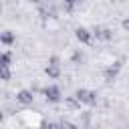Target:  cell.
Segmentation results:
<instances>
[{
    "mask_svg": "<svg viewBox=\"0 0 129 129\" xmlns=\"http://www.w3.org/2000/svg\"><path fill=\"white\" fill-rule=\"evenodd\" d=\"M75 36H77L83 44H89V42H91V32H89L87 28H83V26H79V28L75 30Z\"/></svg>",
    "mask_w": 129,
    "mask_h": 129,
    "instance_id": "4",
    "label": "cell"
},
{
    "mask_svg": "<svg viewBox=\"0 0 129 129\" xmlns=\"http://www.w3.org/2000/svg\"><path fill=\"white\" fill-rule=\"evenodd\" d=\"M0 75H2V81H10V69L8 67H0Z\"/></svg>",
    "mask_w": 129,
    "mask_h": 129,
    "instance_id": "10",
    "label": "cell"
},
{
    "mask_svg": "<svg viewBox=\"0 0 129 129\" xmlns=\"http://www.w3.org/2000/svg\"><path fill=\"white\" fill-rule=\"evenodd\" d=\"M73 60H83V54H81V52H75V54H73Z\"/></svg>",
    "mask_w": 129,
    "mask_h": 129,
    "instance_id": "14",
    "label": "cell"
},
{
    "mask_svg": "<svg viewBox=\"0 0 129 129\" xmlns=\"http://www.w3.org/2000/svg\"><path fill=\"white\" fill-rule=\"evenodd\" d=\"M79 2H81V0H64V8H67V10H73Z\"/></svg>",
    "mask_w": 129,
    "mask_h": 129,
    "instance_id": "11",
    "label": "cell"
},
{
    "mask_svg": "<svg viewBox=\"0 0 129 129\" xmlns=\"http://www.w3.org/2000/svg\"><path fill=\"white\" fill-rule=\"evenodd\" d=\"M44 73H46V75H48L50 79H58V77H60V67H58V64H52V62H50V64H48V67L44 69Z\"/></svg>",
    "mask_w": 129,
    "mask_h": 129,
    "instance_id": "6",
    "label": "cell"
},
{
    "mask_svg": "<svg viewBox=\"0 0 129 129\" xmlns=\"http://www.w3.org/2000/svg\"><path fill=\"white\" fill-rule=\"evenodd\" d=\"M32 93L30 91H26V89H22V91H18V95H16V101L18 103H22V105H30L32 103Z\"/></svg>",
    "mask_w": 129,
    "mask_h": 129,
    "instance_id": "5",
    "label": "cell"
},
{
    "mask_svg": "<svg viewBox=\"0 0 129 129\" xmlns=\"http://www.w3.org/2000/svg\"><path fill=\"white\" fill-rule=\"evenodd\" d=\"M30 2H40V0H30Z\"/></svg>",
    "mask_w": 129,
    "mask_h": 129,
    "instance_id": "17",
    "label": "cell"
},
{
    "mask_svg": "<svg viewBox=\"0 0 129 129\" xmlns=\"http://www.w3.org/2000/svg\"><path fill=\"white\" fill-rule=\"evenodd\" d=\"M123 28H125V30H129V18H125V20H123Z\"/></svg>",
    "mask_w": 129,
    "mask_h": 129,
    "instance_id": "15",
    "label": "cell"
},
{
    "mask_svg": "<svg viewBox=\"0 0 129 129\" xmlns=\"http://www.w3.org/2000/svg\"><path fill=\"white\" fill-rule=\"evenodd\" d=\"M40 129H60V125H56V123H44Z\"/></svg>",
    "mask_w": 129,
    "mask_h": 129,
    "instance_id": "13",
    "label": "cell"
},
{
    "mask_svg": "<svg viewBox=\"0 0 129 129\" xmlns=\"http://www.w3.org/2000/svg\"><path fill=\"white\" fill-rule=\"evenodd\" d=\"M93 32H95V36H97V38H101V40H109V38L113 36V32H111L109 28H95Z\"/></svg>",
    "mask_w": 129,
    "mask_h": 129,
    "instance_id": "7",
    "label": "cell"
},
{
    "mask_svg": "<svg viewBox=\"0 0 129 129\" xmlns=\"http://www.w3.org/2000/svg\"><path fill=\"white\" fill-rule=\"evenodd\" d=\"M48 62H52V64H58V58H56V56H50V60H48Z\"/></svg>",
    "mask_w": 129,
    "mask_h": 129,
    "instance_id": "16",
    "label": "cell"
},
{
    "mask_svg": "<svg viewBox=\"0 0 129 129\" xmlns=\"http://www.w3.org/2000/svg\"><path fill=\"white\" fill-rule=\"evenodd\" d=\"M75 97L79 99V103H85V105H97V93H95V91L79 89V91L75 93Z\"/></svg>",
    "mask_w": 129,
    "mask_h": 129,
    "instance_id": "1",
    "label": "cell"
},
{
    "mask_svg": "<svg viewBox=\"0 0 129 129\" xmlns=\"http://www.w3.org/2000/svg\"><path fill=\"white\" fill-rule=\"evenodd\" d=\"M60 129H79L75 123H69V121H62L60 123Z\"/></svg>",
    "mask_w": 129,
    "mask_h": 129,
    "instance_id": "12",
    "label": "cell"
},
{
    "mask_svg": "<svg viewBox=\"0 0 129 129\" xmlns=\"http://www.w3.org/2000/svg\"><path fill=\"white\" fill-rule=\"evenodd\" d=\"M119 69H121V62H115L113 67H109V69H105V73H103V77H105V81H107V83H113V81L117 79V73H119Z\"/></svg>",
    "mask_w": 129,
    "mask_h": 129,
    "instance_id": "3",
    "label": "cell"
},
{
    "mask_svg": "<svg viewBox=\"0 0 129 129\" xmlns=\"http://www.w3.org/2000/svg\"><path fill=\"white\" fill-rule=\"evenodd\" d=\"M0 40H2V44H12V42H14V34H12L10 30H4Z\"/></svg>",
    "mask_w": 129,
    "mask_h": 129,
    "instance_id": "8",
    "label": "cell"
},
{
    "mask_svg": "<svg viewBox=\"0 0 129 129\" xmlns=\"http://www.w3.org/2000/svg\"><path fill=\"white\" fill-rule=\"evenodd\" d=\"M44 95H46V99H48L50 103H58V101H60V89H58L56 85L46 87V89H44Z\"/></svg>",
    "mask_w": 129,
    "mask_h": 129,
    "instance_id": "2",
    "label": "cell"
},
{
    "mask_svg": "<svg viewBox=\"0 0 129 129\" xmlns=\"http://www.w3.org/2000/svg\"><path fill=\"white\" fill-rule=\"evenodd\" d=\"M10 64V52H2V58H0V67H8Z\"/></svg>",
    "mask_w": 129,
    "mask_h": 129,
    "instance_id": "9",
    "label": "cell"
}]
</instances>
